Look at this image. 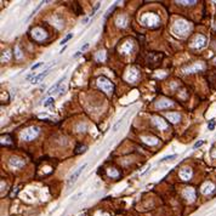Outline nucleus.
I'll return each mask as SVG.
<instances>
[{
    "instance_id": "f257e3e1",
    "label": "nucleus",
    "mask_w": 216,
    "mask_h": 216,
    "mask_svg": "<svg viewBox=\"0 0 216 216\" xmlns=\"http://www.w3.org/2000/svg\"><path fill=\"white\" fill-rule=\"evenodd\" d=\"M189 29V24L183 21V20H180L177 21L175 24H174V28H172V32L176 34V35H186V33L188 32Z\"/></svg>"
},
{
    "instance_id": "f03ea898",
    "label": "nucleus",
    "mask_w": 216,
    "mask_h": 216,
    "mask_svg": "<svg viewBox=\"0 0 216 216\" xmlns=\"http://www.w3.org/2000/svg\"><path fill=\"white\" fill-rule=\"evenodd\" d=\"M97 86H98L100 89H102L103 91L107 92V94L113 92V90H114L113 84L111 83V80H108L106 77H100V78L97 79Z\"/></svg>"
},
{
    "instance_id": "7ed1b4c3",
    "label": "nucleus",
    "mask_w": 216,
    "mask_h": 216,
    "mask_svg": "<svg viewBox=\"0 0 216 216\" xmlns=\"http://www.w3.org/2000/svg\"><path fill=\"white\" fill-rule=\"evenodd\" d=\"M39 131H40V129H39L38 126H30V128L26 129V130L21 134V137H22L24 141H32V140H34L35 137L39 135Z\"/></svg>"
},
{
    "instance_id": "20e7f679",
    "label": "nucleus",
    "mask_w": 216,
    "mask_h": 216,
    "mask_svg": "<svg viewBox=\"0 0 216 216\" xmlns=\"http://www.w3.org/2000/svg\"><path fill=\"white\" fill-rule=\"evenodd\" d=\"M205 44H206V38L204 35H197L193 40V43H192V46L194 49H202L205 46Z\"/></svg>"
},
{
    "instance_id": "39448f33",
    "label": "nucleus",
    "mask_w": 216,
    "mask_h": 216,
    "mask_svg": "<svg viewBox=\"0 0 216 216\" xmlns=\"http://www.w3.org/2000/svg\"><path fill=\"white\" fill-rule=\"evenodd\" d=\"M85 168H86V164H83L81 166H79V168H78V169H77L73 174H72V175L69 176V178H68V186H70L72 183H74V182L77 181V178L80 176V174L83 172V170H84Z\"/></svg>"
},
{
    "instance_id": "423d86ee",
    "label": "nucleus",
    "mask_w": 216,
    "mask_h": 216,
    "mask_svg": "<svg viewBox=\"0 0 216 216\" xmlns=\"http://www.w3.org/2000/svg\"><path fill=\"white\" fill-rule=\"evenodd\" d=\"M32 33H33L34 39H37V40H44L46 38V33L40 28H34L32 30Z\"/></svg>"
},
{
    "instance_id": "0eeeda50",
    "label": "nucleus",
    "mask_w": 216,
    "mask_h": 216,
    "mask_svg": "<svg viewBox=\"0 0 216 216\" xmlns=\"http://www.w3.org/2000/svg\"><path fill=\"white\" fill-rule=\"evenodd\" d=\"M10 165L11 166H15V168H22L24 165V160L21 159V158H17V157H12L10 158Z\"/></svg>"
},
{
    "instance_id": "6e6552de",
    "label": "nucleus",
    "mask_w": 216,
    "mask_h": 216,
    "mask_svg": "<svg viewBox=\"0 0 216 216\" xmlns=\"http://www.w3.org/2000/svg\"><path fill=\"white\" fill-rule=\"evenodd\" d=\"M180 177H181L183 181H188V180L192 177V170L189 168H185L180 171Z\"/></svg>"
},
{
    "instance_id": "1a4fd4ad",
    "label": "nucleus",
    "mask_w": 216,
    "mask_h": 216,
    "mask_svg": "<svg viewBox=\"0 0 216 216\" xmlns=\"http://www.w3.org/2000/svg\"><path fill=\"white\" fill-rule=\"evenodd\" d=\"M214 189H215V186H214V183H211V182H205V183L202 186V193H203V194H210V193L214 192Z\"/></svg>"
},
{
    "instance_id": "9d476101",
    "label": "nucleus",
    "mask_w": 216,
    "mask_h": 216,
    "mask_svg": "<svg viewBox=\"0 0 216 216\" xmlns=\"http://www.w3.org/2000/svg\"><path fill=\"white\" fill-rule=\"evenodd\" d=\"M183 195L186 199H188L189 202H193L195 199V192L193 188H186L185 192H183Z\"/></svg>"
},
{
    "instance_id": "9b49d317",
    "label": "nucleus",
    "mask_w": 216,
    "mask_h": 216,
    "mask_svg": "<svg viewBox=\"0 0 216 216\" xmlns=\"http://www.w3.org/2000/svg\"><path fill=\"white\" fill-rule=\"evenodd\" d=\"M64 79H66V77H62V78H61V79H60V80H58V81H57V83H56L55 85H52V86H51V87H50V89L47 90V92H46V95L49 96V95H51V94H53V92H56V91H57V90H58V87L61 86L62 81H63Z\"/></svg>"
},
{
    "instance_id": "f8f14e48",
    "label": "nucleus",
    "mask_w": 216,
    "mask_h": 216,
    "mask_svg": "<svg viewBox=\"0 0 216 216\" xmlns=\"http://www.w3.org/2000/svg\"><path fill=\"white\" fill-rule=\"evenodd\" d=\"M153 120H154V124L157 125V126H158L160 130H166V129H168V125L163 121V119H161V118L154 117V118H153Z\"/></svg>"
},
{
    "instance_id": "ddd939ff",
    "label": "nucleus",
    "mask_w": 216,
    "mask_h": 216,
    "mask_svg": "<svg viewBox=\"0 0 216 216\" xmlns=\"http://www.w3.org/2000/svg\"><path fill=\"white\" fill-rule=\"evenodd\" d=\"M47 74H49V68H47L46 70H44L43 73H40V74H38V75H35V78L32 79V84H38V83H39L40 80H43Z\"/></svg>"
},
{
    "instance_id": "4468645a",
    "label": "nucleus",
    "mask_w": 216,
    "mask_h": 216,
    "mask_svg": "<svg viewBox=\"0 0 216 216\" xmlns=\"http://www.w3.org/2000/svg\"><path fill=\"white\" fill-rule=\"evenodd\" d=\"M166 118L171 121V123H178L180 121V119H181V117H180V114L177 113V112H172V113H168L166 114Z\"/></svg>"
},
{
    "instance_id": "2eb2a0df",
    "label": "nucleus",
    "mask_w": 216,
    "mask_h": 216,
    "mask_svg": "<svg viewBox=\"0 0 216 216\" xmlns=\"http://www.w3.org/2000/svg\"><path fill=\"white\" fill-rule=\"evenodd\" d=\"M155 106H157V108H166V107L172 106V102H170L168 100H160L159 102L155 103Z\"/></svg>"
},
{
    "instance_id": "dca6fc26",
    "label": "nucleus",
    "mask_w": 216,
    "mask_h": 216,
    "mask_svg": "<svg viewBox=\"0 0 216 216\" xmlns=\"http://www.w3.org/2000/svg\"><path fill=\"white\" fill-rule=\"evenodd\" d=\"M142 140L145 141L147 145H152V146H154V145H157V143H158V140L154 138V137H142Z\"/></svg>"
},
{
    "instance_id": "f3484780",
    "label": "nucleus",
    "mask_w": 216,
    "mask_h": 216,
    "mask_svg": "<svg viewBox=\"0 0 216 216\" xmlns=\"http://www.w3.org/2000/svg\"><path fill=\"white\" fill-rule=\"evenodd\" d=\"M123 119H124V118L119 119V120H118V121H117V123H115V124L113 125V128H112V131H117V130L119 129V126H120V125H121V123H123Z\"/></svg>"
},
{
    "instance_id": "a211bd4d",
    "label": "nucleus",
    "mask_w": 216,
    "mask_h": 216,
    "mask_svg": "<svg viewBox=\"0 0 216 216\" xmlns=\"http://www.w3.org/2000/svg\"><path fill=\"white\" fill-rule=\"evenodd\" d=\"M215 126H216V121H215V119H211V120L208 123V129H209V130H214Z\"/></svg>"
},
{
    "instance_id": "6ab92c4d",
    "label": "nucleus",
    "mask_w": 216,
    "mask_h": 216,
    "mask_svg": "<svg viewBox=\"0 0 216 216\" xmlns=\"http://www.w3.org/2000/svg\"><path fill=\"white\" fill-rule=\"evenodd\" d=\"M72 38H73V34H70V33H69V34H68V35H67V37H66V38H63V39H62V40H61V43H60V45H63V44H66V43H67V41H68V40H70V39H72Z\"/></svg>"
},
{
    "instance_id": "aec40b11",
    "label": "nucleus",
    "mask_w": 216,
    "mask_h": 216,
    "mask_svg": "<svg viewBox=\"0 0 216 216\" xmlns=\"http://www.w3.org/2000/svg\"><path fill=\"white\" fill-rule=\"evenodd\" d=\"M53 97H50V98H47L45 102H44V107H50V106H52L53 104Z\"/></svg>"
},
{
    "instance_id": "412c9836",
    "label": "nucleus",
    "mask_w": 216,
    "mask_h": 216,
    "mask_svg": "<svg viewBox=\"0 0 216 216\" xmlns=\"http://www.w3.org/2000/svg\"><path fill=\"white\" fill-rule=\"evenodd\" d=\"M177 155L176 154H172V155H166V157H164V158H161L159 161L160 163H163V161H166V160H169V159H174V158H176Z\"/></svg>"
},
{
    "instance_id": "4be33fe9",
    "label": "nucleus",
    "mask_w": 216,
    "mask_h": 216,
    "mask_svg": "<svg viewBox=\"0 0 216 216\" xmlns=\"http://www.w3.org/2000/svg\"><path fill=\"white\" fill-rule=\"evenodd\" d=\"M85 149H86V147H85V146H79V147H77V148H75V154L83 153V152H85Z\"/></svg>"
},
{
    "instance_id": "5701e85b",
    "label": "nucleus",
    "mask_w": 216,
    "mask_h": 216,
    "mask_svg": "<svg viewBox=\"0 0 216 216\" xmlns=\"http://www.w3.org/2000/svg\"><path fill=\"white\" fill-rule=\"evenodd\" d=\"M195 3L197 1H194V0H193V1H182V0H181V1L177 0V1H176V4H185V5H194Z\"/></svg>"
},
{
    "instance_id": "b1692460",
    "label": "nucleus",
    "mask_w": 216,
    "mask_h": 216,
    "mask_svg": "<svg viewBox=\"0 0 216 216\" xmlns=\"http://www.w3.org/2000/svg\"><path fill=\"white\" fill-rule=\"evenodd\" d=\"M104 57H106V56H104V52H103V51H100V52L97 53V55H96V58H97L98 61L104 60Z\"/></svg>"
},
{
    "instance_id": "393cba45",
    "label": "nucleus",
    "mask_w": 216,
    "mask_h": 216,
    "mask_svg": "<svg viewBox=\"0 0 216 216\" xmlns=\"http://www.w3.org/2000/svg\"><path fill=\"white\" fill-rule=\"evenodd\" d=\"M41 66H44V62H38L37 64H34V66H32V67H30V70H35V69L40 68Z\"/></svg>"
},
{
    "instance_id": "a878e982",
    "label": "nucleus",
    "mask_w": 216,
    "mask_h": 216,
    "mask_svg": "<svg viewBox=\"0 0 216 216\" xmlns=\"http://www.w3.org/2000/svg\"><path fill=\"white\" fill-rule=\"evenodd\" d=\"M203 145H204V141H203V140H200V141H198V142H195V143H194L193 148H198V147H200V146H203Z\"/></svg>"
},
{
    "instance_id": "bb28decb",
    "label": "nucleus",
    "mask_w": 216,
    "mask_h": 216,
    "mask_svg": "<svg viewBox=\"0 0 216 216\" xmlns=\"http://www.w3.org/2000/svg\"><path fill=\"white\" fill-rule=\"evenodd\" d=\"M113 170H114V169H109V170H108V175L113 176V177H117V176H118V172H114Z\"/></svg>"
},
{
    "instance_id": "cd10ccee",
    "label": "nucleus",
    "mask_w": 216,
    "mask_h": 216,
    "mask_svg": "<svg viewBox=\"0 0 216 216\" xmlns=\"http://www.w3.org/2000/svg\"><path fill=\"white\" fill-rule=\"evenodd\" d=\"M89 47H90V44H89V43H86L84 46H81V50H80V51H81V52H83V51H86Z\"/></svg>"
},
{
    "instance_id": "c85d7f7f",
    "label": "nucleus",
    "mask_w": 216,
    "mask_h": 216,
    "mask_svg": "<svg viewBox=\"0 0 216 216\" xmlns=\"http://www.w3.org/2000/svg\"><path fill=\"white\" fill-rule=\"evenodd\" d=\"M81 55V51H78V52H75L74 53V56H73V58H77V57H79Z\"/></svg>"
},
{
    "instance_id": "c756f323",
    "label": "nucleus",
    "mask_w": 216,
    "mask_h": 216,
    "mask_svg": "<svg viewBox=\"0 0 216 216\" xmlns=\"http://www.w3.org/2000/svg\"><path fill=\"white\" fill-rule=\"evenodd\" d=\"M32 77H33V78H35V73H32V74L27 75V78H26V79H27V80H29V79H32Z\"/></svg>"
},
{
    "instance_id": "7c9ffc66",
    "label": "nucleus",
    "mask_w": 216,
    "mask_h": 216,
    "mask_svg": "<svg viewBox=\"0 0 216 216\" xmlns=\"http://www.w3.org/2000/svg\"><path fill=\"white\" fill-rule=\"evenodd\" d=\"M211 155H212V158H216V148H215V149L211 152Z\"/></svg>"
},
{
    "instance_id": "2f4dec72",
    "label": "nucleus",
    "mask_w": 216,
    "mask_h": 216,
    "mask_svg": "<svg viewBox=\"0 0 216 216\" xmlns=\"http://www.w3.org/2000/svg\"><path fill=\"white\" fill-rule=\"evenodd\" d=\"M215 62H216V60H215Z\"/></svg>"
}]
</instances>
